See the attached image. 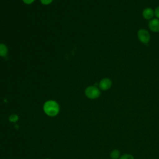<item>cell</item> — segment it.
I'll use <instances>...</instances> for the list:
<instances>
[{"label": "cell", "mask_w": 159, "mask_h": 159, "mask_svg": "<svg viewBox=\"0 0 159 159\" xmlns=\"http://www.w3.org/2000/svg\"><path fill=\"white\" fill-rule=\"evenodd\" d=\"M137 36L139 40L143 43H147L150 40V34L146 29H140L137 32Z\"/></svg>", "instance_id": "3957f363"}, {"label": "cell", "mask_w": 159, "mask_h": 159, "mask_svg": "<svg viewBox=\"0 0 159 159\" xmlns=\"http://www.w3.org/2000/svg\"><path fill=\"white\" fill-rule=\"evenodd\" d=\"M8 48L4 43H0V57H5L7 55Z\"/></svg>", "instance_id": "52a82bcc"}, {"label": "cell", "mask_w": 159, "mask_h": 159, "mask_svg": "<svg viewBox=\"0 0 159 159\" xmlns=\"http://www.w3.org/2000/svg\"><path fill=\"white\" fill-rule=\"evenodd\" d=\"M18 116L16 115V114H12L9 118V120L10 122H15L16 121L18 120Z\"/></svg>", "instance_id": "9c48e42d"}, {"label": "cell", "mask_w": 159, "mask_h": 159, "mask_svg": "<svg viewBox=\"0 0 159 159\" xmlns=\"http://www.w3.org/2000/svg\"><path fill=\"white\" fill-rule=\"evenodd\" d=\"M85 94L86 96L91 99L98 98L100 94L101 91L98 88L95 86H90L86 88L85 89Z\"/></svg>", "instance_id": "7a4b0ae2"}, {"label": "cell", "mask_w": 159, "mask_h": 159, "mask_svg": "<svg viewBox=\"0 0 159 159\" xmlns=\"http://www.w3.org/2000/svg\"><path fill=\"white\" fill-rule=\"evenodd\" d=\"M23 2L25 3V4H32V2H34V1L35 0H22Z\"/></svg>", "instance_id": "4fadbf2b"}, {"label": "cell", "mask_w": 159, "mask_h": 159, "mask_svg": "<svg viewBox=\"0 0 159 159\" xmlns=\"http://www.w3.org/2000/svg\"><path fill=\"white\" fill-rule=\"evenodd\" d=\"M149 29L154 32H159V19H153L148 23Z\"/></svg>", "instance_id": "5b68a950"}, {"label": "cell", "mask_w": 159, "mask_h": 159, "mask_svg": "<svg viewBox=\"0 0 159 159\" xmlns=\"http://www.w3.org/2000/svg\"><path fill=\"white\" fill-rule=\"evenodd\" d=\"M112 85V81L109 78H105L102 79L99 83V88L103 91H106L109 89Z\"/></svg>", "instance_id": "277c9868"}, {"label": "cell", "mask_w": 159, "mask_h": 159, "mask_svg": "<svg viewBox=\"0 0 159 159\" xmlns=\"http://www.w3.org/2000/svg\"><path fill=\"white\" fill-rule=\"evenodd\" d=\"M120 152L118 150H114L111 152L110 157L112 159H118L119 158Z\"/></svg>", "instance_id": "ba28073f"}, {"label": "cell", "mask_w": 159, "mask_h": 159, "mask_svg": "<svg viewBox=\"0 0 159 159\" xmlns=\"http://www.w3.org/2000/svg\"><path fill=\"white\" fill-rule=\"evenodd\" d=\"M43 111L45 113L50 117L57 116L60 111L58 104L53 100L47 101L43 105Z\"/></svg>", "instance_id": "6da1fadb"}, {"label": "cell", "mask_w": 159, "mask_h": 159, "mask_svg": "<svg viewBox=\"0 0 159 159\" xmlns=\"http://www.w3.org/2000/svg\"><path fill=\"white\" fill-rule=\"evenodd\" d=\"M154 15V11L150 7L145 8L142 12L143 17L146 19H151Z\"/></svg>", "instance_id": "8992f818"}, {"label": "cell", "mask_w": 159, "mask_h": 159, "mask_svg": "<svg viewBox=\"0 0 159 159\" xmlns=\"http://www.w3.org/2000/svg\"><path fill=\"white\" fill-rule=\"evenodd\" d=\"M119 159H134V157L130 154H124L122 155Z\"/></svg>", "instance_id": "30bf717a"}, {"label": "cell", "mask_w": 159, "mask_h": 159, "mask_svg": "<svg viewBox=\"0 0 159 159\" xmlns=\"http://www.w3.org/2000/svg\"><path fill=\"white\" fill-rule=\"evenodd\" d=\"M154 14H155V16L157 17V19H159V6L157 7L155 9Z\"/></svg>", "instance_id": "7c38bea8"}, {"label": "cell", "mask_w": 159, "mask_h": 159, "mask_svg": "<svg viewBox=\"0 0 159 159\" xmlns=\"http://www.w3.org/2000/svg\"><path fill=\"white\" fill-rule=\"evenodd\" d=\"M52 1H53V0H40L41 3L43 4H44V5H48V4H50Z\"/></svg>", "instance_id": "8fae6325"}]
</instances>
